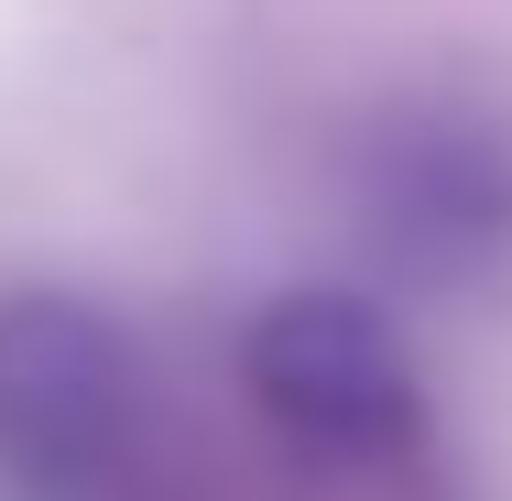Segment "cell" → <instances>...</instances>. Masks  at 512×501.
I'll list each match as a JSON object with an SVG mask.
<instances>
[{"label": "cell", "instance_id": "7a4b0ae2", "mask_svg": "<svg viewBox=\"0 0 512 501\" xmlns=\"http://www.w3.org/2000/svg\"><path fill=\"white\" fill-rule=\"evenodd\" d=\"M240 393L273 436H295L327 469H404L425 447V382H414L393 316L338 284H295L251 316Z\"/></svg>", "mask_w": 512, "mask_h": 501}, {"label": "cell", "instance_id": "3957f363", "mask_svg": "<svg viewBox=\"0 0 512 501\" xmlns=\"http://www.w3.org/2000/svg\"><path fill=\"white\" fill-rule=\"evenodd\" d=\"M349 207L404 284H491L512 262V131L469 99L382 109L349 153Z\"/></svg>", "mask_w": 512, "mask_h": 501}, {"label": "cell", "instance_id": "6da1fadb", "mask_svg": "<svg viewBox=\"0 0 512 501\" xmlns=\"http://www.w3.org/2000/svg\"><path fill=\"white\" fill-rule=\"evenodd\" d=\"M153 382L131 327L88 295H0V491L11 501H142Z\"/></svg>", "mask_w": 512, "mask_h": 501}]
</instances>
